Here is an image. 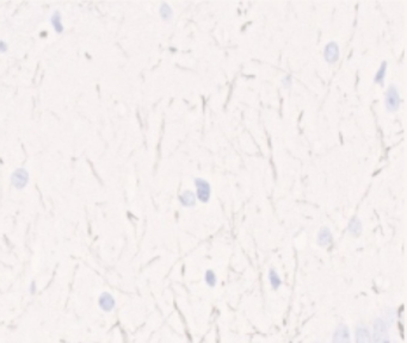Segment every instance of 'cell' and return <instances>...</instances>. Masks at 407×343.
Instances as JSON below:
<instances>
[{
  "mask_svg": "<svg viewBox=\"0 0 407 343\" xmlns=\"http://www.w3.org/2000/svg\"><path fill=\"white\" fill-rule=\"evenodd\" d=\"M384 105L388 112H397L400 108V93L395 85H391L387 88L384 95Z\"/></svg>",
  "mask_w": 407,
  "mask_h": 343,
  "instance_id": "cell-1",
  "label": "cell"
},
{
  "mask_svg": "<svg viewBox=\"0 0 407 343\" xmlns=\"http://www.w3.org/2000/svg\"><path fill=\"white\" fill-rule=\"evenodd\" d=\"M196 186V199H198L201 203H208L212 194V186L207 181L206 179L196 178L195 179Z\"/></svg>",
  "mask_w": 407,
  "mask_h": 343,
  "instance_id": "cell-2",
  "label": "cell"
},
{
  "mask_svg": "<svg viewBox=\"0 0 407 343\" xmlns=\"http://www.w3.org/2000/svg\"><path fill=\"white\" fill-rule=\"evenodd\" d=\"M372 340L373 343H391L387 326L382 319H376L374 323V337Z\"/></svg>",
  "mask_w": 407,
  "mask_h": 343,
  "instance_id": "cell-3",
  "label": "cell"
},
{
  "mask_svg": "<svg viewBox=\"0 0 407 343\" xmlns=\"http://www.w3.org/2000/svg\"><path fill=\"white\" fill-rule=\"evenodd\" d=\"M339 55H340V50H339L338 43L335 42V41L328 42L324 49L325 61L328 62V64H331V65L336 64V62L339 60Z\"/></svg>",
  "mask_w": 407,
  "mask_h": 343,
  "instance_id": "cell-4",
  "label": "cell"
},
{
  "mask_svg": "<svg viewBox=\"0 0 407 343\" xmlns=\"http://www.w3.org/2000/svg\"><path fill=\"white\" fill-rule=\"evenodd\" d=\"M28 180H29V173L27 169L24 168L16 169V171L13 172L12 176H11V183H12V185L18 190L24 189V187L27 186Z\"/></svg>",
  "mask_w": 407,
  "mask_h": 343,
  "instance_id": "cell-5",
  "label": "cell"
},
{
  "mask_svg": "<svg viewBox=\"0 0 407 343\" xmlns=\"http://www.w3.org/2000/svg\"><path fill=\"white\" fill-rule=\"evenodd\" d=\"M332 343H351L350 331L345 324H340L333 334Z\"/></svg>",
  "mask_w": 407,
  "mask_h": 343,
  "instance_id": "cell-6",
  "label": "cell"
},
{
  "mask_svg": "<svg viewBox=\"0 0 407 343\" xmlns=\"http://www.w3.org/2000/svg\"><path fill=\"white\" fill-rule=\"evenodd\" d=\"M179 201L185 208H192L196 205V195L194 192L188 190L179 195Z\"/></svg>",
  "mask_w": 407,
  "mask_h": 343,
  "instance_id": "cell-7",
  "label": "cell"
},
{
  "mask_svg": "<svg viewBox=\"0 0 407 343\" xmlns=\"http://www.w3.org/2000/svg\"><path fill=\"white\" fill-rule=\"evenodd\" d=\"M356 343H373L372 336L367 328L358 327L356 330Z\"/></svg>",
  "mask_w": 407,
  "mask_h": 343,
  "instance_id": "cell-8",
  "label": "cell"
},
{
  "mask_svg": "<svg viewBox=\"0 0 407 343\" xmlns=\"http://www.w3.org/2000/svg\"><path fill=\"white\" fill-rule=\"evenodd\" d=\"M332 241V234L327 228H323L319 231V236H318V245L321 247H326Z\"/></svg>",
  "mask_w": 407,
  "mask_h": 343,
  "instance_id": "cell-9",
  "label": "cell"
},
{
  "mask_svg": "<svg viewBox=\"0 0 407 343\" xmlns=\"http://www.w3.org/2000/svg\"><path fill=\"white\" fill-rule=\"evenodd\" d=\"M387 67H388L387 61H383L382 64H381V66H380L379 71H377V73H376L375 79H374V81H375L376 84H379L380 86H383V85H384V77H386Z\"/></svg>",
  "mask_w": 407,
  "mask_h": 343,
  "instance_id": "cell-10",
  "label": "cell"
},
{
  "mask_svg": "<svg viewBox=\"0 0 407 343\" xmlns=\"http://www.w3.org/2000/svg\"><path fill=\"white\" fill-rule=\"evenodd\" d=\"M159 14L164 21H171L173 17V11L171 9V6L169 5L168 3H161L160 9H159Z\"/></svg>",
  "mask_w": 407,
  "mask_h": 343,
  "instance_id": "cell-11",
  "label": "cell"
},
{
  "mask_svg": "<svg viewBox=\"0 0 407 343\" xmlns=\"http://www.w3.org/2000/svg\"><path fill=\"white\" fill-rule=\"evenodd\" d=\"M349 232L354 236H360L362 232V223L357 217H354L349 222Z\"/></svg>",
  "mask_w": 407,
  "mask_h": 343,
  "instance_id": "cell-12",
  "label": "cell"
},
{
  "mask_svg": "<svg viewBox=\"0 0 407 343\" xmlns=\"http://www.w3.org/2000/svg\"><path fill=\"white\" fill-rule=\"evenodd\" d=\"M50 22H51V24H53L55 31L57 32L64 31V27H62V23H61V13L59 12V11H55V12L51 14Z\"/></svg>",
  "mask_w": 407,
  "mask_h": 343,
  "instance_id": "cell-13",
  "label": "cell"
},
{
  "mask_svg": "<svg viewBox=\"0 0 407 343\" xmlns=\"http://www.w3.org/2000/svg\"><path fill=\"white\" fill-rule=\"evenodd\" d=\"M270 281H271V285L273 289H277L281 285V279L280 276L277 275V273L273 271V269H270Z\"/></svg>",
  "mask_w": 407,
  "mask_h": 343,
  "instance_id": "cell-14",
  "label": "cell"
},
{
  "mask_svg": "<svg viewBox=\"0 0 407 343\" xmlns=\"http://www.w3.org/2000/svg\"><path fill=\"white\" fill-rule=\"evenodd\" d=\"M206 283L212 287L216 284V276H215V274H214L213 271L206 272Z\"/></svg>",
  "mask_w": 407,
  "mask_h": 343,
  "instance_id": "cell-15",
  "label": "cell"
},
{
  "mask_svg": "<svg viewBox=\"0 0 407 343\" xmlns=\"http://www.w3.org/2000/svg\"><path fill=\"white\" fill-rule=\"evenodd\" d=\"M291 83H293V81H291V77H290L289 75H287V76H284V77H283L282 85H283V86L286 87V88H289V87L291 86Z\"/></svg>",
  "mask_w": 407,
  "mask_h": 343,
  "instance_id": "cell-16",
  "label": "cell"
},
{
  "mask_svg": "<svg viewBox=\"0 0 407 343\" xmlns=\"http://www.w3.org/2000/svg\"><path fill=\"white\" fill-rule=\"evenodd\" d=\"M7 48H9V46H7V43L5 42V41L0 39V53H6Z\"/></svg>",
  "mask_w": 407,
  "mask_h": 343,
  "instance_id": "cell-17",
  "label": "cell"
}]
</instances>
